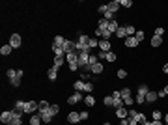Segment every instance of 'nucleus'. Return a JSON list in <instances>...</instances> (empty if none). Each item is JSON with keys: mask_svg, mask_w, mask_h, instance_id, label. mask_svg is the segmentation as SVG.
Here are the masks:
<instances>
[{"mask_svg": "<svg viewBox=\"0 0 168 125\" xmlns=\"http://www.w3.org/2000/svg\"><path fill=\"white\" fill-rule=\"evenodd\" d=\"M88 41H90V36H86V34H82V32H79V39L75 41V52H86V50H90V47H88Z\"/></svg>", "mask_w": 168, "mask_h": 125, "instance_id": "f257e3e1", "label": "nucleus"}, {"mask_svg": "<svg viewBox=\"0 0 168 125\" xmlns=\"http://www.w3.org/2000/svg\"><path fill=\"white\" fill-rule=\"evenodd\" d=\"M73 88H75V92H84V94H92L94 92V84L92 82H84V80H75L73 82Z\"/></svg>", "mask_w": 168, "mask_h": 125, "instance_id": "f03ea898", "label": "nucleus"}, {"mask_svg": "<svg viewBox=\"0 0 168 125\" xmlns=\"http://www.w3.org/2000/svg\"><path fill=\"white\" fill-rule=\"evenodd\" d=\"M39 110V101H26V105H24V114H36Z\"/></svg>", "mask_w": 168, "mask_h": 125, "instance_id": "7ed1b4c3", "label": "nucleus"}, {"mask_svg": "<svg viewBox=\"0 0 168 125\" xmlns=\"http://www.w3.org/2000/svg\"><path fill=\"white\" fill-rule=\"evenodd\" d=\"M37 114L41 116V122H43L45 125H50L52 123V120H54V116L50 114V108H49V110H37Z\"/></svg>", "mask_w": 168, "mask_h": 125, "instance_id": "20e7f679", "label": "nucleus"}, {"mask_svg": "<svg viewBox=\"0 0 168 125\" xmlns=\"http://www.w3.org/2000/svg\"><path fill=\"white\" fill-rule=\"evenodd\" d=\"M90 54H92V50H86V52H80V54H79V67H80V69L88 67V60H90Z\"/></svg>", "mask_w": 168, "mask_h": 125, "instance_id": "39448f33", "label": "nucleus"}, {"mask_svg": "<svg viewBox=\"0 0 168 125\" xmlns=\"http://www.w3.org/2000/svg\"><path fill=\"white\" fill-rule=\"evenodd\" d=\"M80 101H84V95L80 94V92H75V94H71L69 97H67V105H77V103H80Z\"/></svg>", "mask_w": 168, "mask_h": 125, "instance_id": "423d86ee", "label": "nucleus"}, {"mask_svg": "<svg viewBox=\"0 0 168 125\" xmlns=\"http://www.w3.org/2000/svg\"><path fill=\"white\" fill-rule=\"evenodd\" d=\"M9 45H11L13 49H19V47L22 45V37H21L17 32H15V34H11V36H9Z\"/></svg>", "mask_w": 168, "mask_h": 125, "instance_id": "0eeeda50", "label": "nucleus"}, {"mask_svg": "<svg viewBox=\"0 0 168 125\" xmlns=\"http://www.w3.org/2000/svg\"><path fill=\"white\" fill-rule=\"evenodd\" d=\"M11 120H13V110H4V112L0 114V122L4 125H9Z\"/></svg>", "mask_w": 168, "mask_h": 125, "instance_id": "6e6552de", "label": "nucleus"}, {"mask_svg": "<svg viewBox=\"0 0 168 125\" xmlns=\"http://www.w3.org/2000/svg\"><path fill=\"white\" fill-rule=\"evenodd\" d=\"M123 45H125L127 49H137V47H138V41H137L135 36H127L125 41H123Z\"/></svg>", "mask_w": 168, "mask_h": 125, "instance_id": "1a4fd4ad", "label": "nucleus"}, {"mask_svg": "<svg viewBox=\"0 0 168 125\" xmlns=\"http://www.w3.org/2000/svg\"><path fill=\"white\" fill-rule=\"evenodd\" d=\"M65 62L67 65H79V52H69L65 56Z\"/></svg>", "mask_w": 168, "mask_h": 125, "instance_id": "9d476101", "label": "nucleus"}, {"mask_svg": "<svg viewBox=\"0 0 168 125\" xmlns=\"http://www.w3.org/2000/svg\"><path fill=\"white\" fill-rule=\"evenodd\" d=\"M114 114H116V118H118V120H125V118H127V114H129V108H127V107H120V108H116V110H114Z\"/></svg>", "mask_w": 168, "mask_h": 125, "instance_id": "9b49d317", "label": "nucleus"}, {"mask_svg": "<svg viewBox=\"0 0 168 125\" xmlns=\"http://www.w3.org/2000/svg\"><path fill=\"white\" fill-rule=\"evenodd\" d=\"M65 120H67V123H71V125L79 123V122H80V112H69Z\"/></svg>", "mask_w": 168, "mask_h": 125, "instance_id": "f8f14e48", "label": "nucleus"}, {"mask_svg": "<svg viewBox=\"0 0 168 125\" xmlns=\"http://www.w3.org/2000/svg\"><path fill=\"white\" fill-rule=\"evenodd\" d=\"M99 50H103V52H110V50H112V43L107 41V39H99Z\"/></svg>", "mask_w": 168, "mask_h": 125, "instance_id": "ddd939ff", "label": "nucleus"}, {"mask_svg": "<svg viewBox=\"0 0 168 125\" xmlns=\"http://www.w3.org/2000/svg\"><path fill=\"white\" fill-rule=\"evenodd\" d=\"M64 52H65V56H67L69 52H75V41L65 39V43H64Z\"/></svg>", "mask_w": 168, "mask_h": 125, "instance_id": "4468645a", "label": "nucleus"}, {"mask_svg": "<svg viewBox=\"0 0 168 125\" xmlns=\"http://www.w3.org/2000/svg\"><path fill=\"white\" fill-rule=\"evenodd\" d=\"M157 99H159V97H157V92L150 90V92L146 94V105H153V103H155Z\"/></svg>", "mask_w": 168, "mask_h": 125, "instance_id": "2eb2a0df", "label": "nucleus"}, {"mask_svg": "<svg viewBox=\"0 0 168 125\" xmlns=\"http://www.w3.org/2000/svg\"><path fill=\"white\" fill-rule=\"evenodd\" d=\"M107 7H108V11H112V13H118L122 6H120V0H112V2L107 4Z\"/></svg>", "mask_w": 168, "mask_h": 125, "instance_id": "dca6fc26", "label": "nucleus"}, {"mask_svg": "<svg viewBox=\"0 0 168 125\" xmlns=\"http://www.w3.org/2000/svg\"><path fill=\"white\" fill-rule=\"evenodd\" d=\"M90 69H92V75H101V73L105 71V65L99 62V64H95V65H90Z\"/></svg>", "mask_w": 168, "mask_h": 125, "instance_id": "f3484780", "label": "nucleus"}, {"mask_svg": "<svg viewBox=\"0 0 168 125\" xmlns=\"http://www.w3.org/2000/svg\"><path fill=\"white\" fill-rule=\"evenodd\" d=\"M150 45H151V49H159V47L163 45V37L153 36V37H151V41H150Z\"/></svg>", "mask_w": 168, "mask_h": 125, "instance_id": "a211bd4d", "label": "nucleus"}, {"mask_svg": "<svg viewBox=\"0 0 168 125\" xmlns=\"http://www.w3.org/2000/svg\"><path fill=\"white\" fill-rule=\"evenodd\" d=\"M64 62H65V56H54V60H52V67L60 69V67L64 65Z\"/></svg>", "mask_w": 168, "mask_h": 125, "instance_id": "6ab92c4d", "label": "nucleus"}, {"mask_svg": "<svg viewBox=\"0 0 168 125\" xmlns=\"http://www.w3.org/2000/svg\"><path fill=\"white\" fill-rule=\"evenodd\" d=\"M118 39H123L125 41V37H127V30H125V26H120L118 30H116V34H114Z\"/></svg>", "mask_w": 168, "mask_h": 125, "instance_id": "aec40b11", "label": "nucleus"}, {"mask_svg": "<svg viewBox=\"0 0 168 125\" xmlns=\"http://www.w3.org/2000/svg\"><path fill=\"white\" fill-rule=\"evenodd\" d=\"M64 43H65V37L64 36H54V39H52V45L54 47H62L64 49Z\"/></svg>", "mask_w": 168, "mask_h": 125, "instance_id": "412c9836", "label": "nucleus"}, {"mask_svg": "<svg viewBox=\"0 0 168 125\" xmlns=\"http://www.w3.org/2000/svg\"><path fill=\"white\" fill-rule=\"evenodd\" d=\"M56 77H58V69H56V67H50V69L47 71V79H49L50 82H54Z\"/></svg>", "mask_w": 168, "mask_h": 125, "instance_id": "4be33fe9", "label": "nucleus"}, {"mask_svg": "<svg viewBox=\"0 0 168 125\" xmlns=\"http://www.w3.org/2000/svg\"><path fill=\"white\" fill-rule=\"evenodd\" d=\"M11 50H13V47H11L9 43L0 47V54H2V56H9V54H11Z\"/></svg>", "mask_w": 168, "mask_h": 125, "instance_id": "5701e85b", "label": "nucleus"}, {"mask_svg": "<svg viewBox=\"0 0 168 125\" xmlns=\"http://www.w3.org/2000/svg\"><path fill=\"white\" fill-rule=\"evenodd\" d=\"M150 92V86L148 84H138V90H137V95H144L146 97V94Z\"/></svg>", "mask_w": 168, "mask_h": 125, "instance_id": "b1692460", "label": "nucleus"}, {"mask_svg": "<svg viewBox=\"0 0 168 125\" xmlns=\"http://www.w3.org/2000/svg\"><path fill=\"white\" fill-rule=\"evenodd\" d=\"M114 103H116V99H114L112 95H105V97H103V105H105V107H112V108H114Z\"/></svg>", "mask_w": 168, "mask_h": 125, "instance_id": "393cba45", "label": "nucleus"}, {"mask_svg": "<svg viewBox=\"0 0 168 125\" xmlns=\"http://www.w3.org/2000/svg\"><path fill=\"white\" fill-rule=\"evenodd\" d=\"M122 24L118 22V21H108V32H112V34H116V30L120 28Z\"/></svg>", "mask_w": 168, "mask_h": 125, "instance_id": "a878e982", "label": "nucleus"}, {"mask_svg": "<svg viewBox=\"0 0 168 125\" xmlns=\"http://www.w3.org/2000/svg\"><path fill=\"white\" fill-rule=\"evenodd\" d=\"M84 105L86 107H95V95H84Z\"/></svg>", "mask_w": 168, "mask_h": 125, "instance_id": "bb28decb", "label": "nucleus"}, {"mask_svg": "<svg viewBox=\"0 0 168 125\" xmlns=\"http://www.w3.org/2000/svg\"><path fill=\"white\" fill-rule=\"evenodd\" d=\"M41 123H43V122H41V116H39L37 112L30 116V125H41Z\"/></svg>", "mask_w": 168, "mask_h": 125, "instance_id": "cd10ccee", "label": "nucleus"}, {"mask_svg": "<svg viewBox=\"0 0 168 125\" xmlns=\"http://www.w3.org/2000/svg\"><path fill=\"white\" fill-rule=\"evenodd\" d=\"M88 47H90V50H92V49H99V39H97V37H90Z\"/></svg>", "mask_w": 168, "mask_h": 125, "instance_id": "c85d7f7f", "label": "nucleus"}, {"mask_svg": "<svg viewBox=\"0 0 168 125\" xmlns=\"http://www.w3.org/2000/svg\"><path fill=\"white\" fill-rule=\"evenodd\" d=\"M107 62H116L118 60V54L114 52V50H110V52H107V58H105Z\"/></svg>", "mask_w": 168, "mask_h": 125, "instance_id": "c756f323", "label": "nucleus"}, {"mask_svg": "<svg viewBox=\"0 0 168 125\" xmlns=\"http://www.w3.org/2000/svg\"><path fill=\"white\" fill-rule=\"evenodd\" d=\"M95 64H99V58H97V54H90V60H88V65H95Z\"/></svg>", "mask_w": 168, "mask_h": 125, "instance_id": "7c9ffc66", "label": "nucleus"}, {"mask_svg": "<svg viewBox=\"0 0 168 125\" xmlns=\"http://www.w3.org/2000/svg\"><path fill=\"white\" fill-rule=\"evenodd\" d=\"M163 112L161 110H151V120H163Z\"/></svg>", "mask_w": 168, "mask_h": 125, "instance_id": "2f4dec72", "label": "nucleus"}, {"mask_svg": "<svg viewBox=\"0 0 168 125\" xmlns=\"http://www.w3.org/2000/svg\"><path fill=\"white\" fill-rule=\"evenodd\" d=\"M9 125H22V118L17 116V114H13V120L9 122Z\"/></svg>", "mask_w": 168, "mask_h": 125, "instance_id": "473e14b6", "label": "nucleus"}, {"mask_svg": "<svg viewBox=\"0 0 168 125\" xmlns=\"http://www.w3.org/2000/svg\"><path fill=\"white\" fill-rule=\"evenodd\" d=\"M135 37H137V41L140 43V41H144V37H146V34H144V30H137V34H135Z\"/></svg>", "mask_w": 168, "mask_h": 125, "instance_id": "72a5a7b5", "label": "nucleus"}, {"mask_svg": "<svg viewBox=\"0 0 168 125\" xmlns=\"http://www.w3.org/2000/svg\"><path fill=\"white\" fill-rule=\"evenodd\" d=\"M120 92H122V99H123V97H131V94H133L129 86H125V88H123V90H120Z\"/></svg>", "mask_w": 168, "mask_h": 125, "instance_id": "f704fd0d", "label": "nucleus"}, {"mask_svg": "<svg viewBox=\"0 0 168 125\" xmlns=\"http://www.w3.org/2000/svg\"><path fill=\"white\" fill-rule=\"evenodd\" d=\"M123 105H125L127 108H131V107L135 105V99H133V97H123Z\"/></svg>", "mask_w": 168, "mask_h": 125, "instance_id": "c9c22d12", "label": "nucleus"}, {"mask_svg": "<svg viewBox=\"0 0 168 125\" xmlns=\"http://www.w3.org/2000/svg\"><path fill=\"white\" fill-rule=\"evenodd\" d=\"M125 30H127V36H135V34H137V28H135L133 24H127Z\"/></svg>", "mask_w": 168, "mask_h": 125, "instance_id": "e433bc0d", "label": "nucleus"}, {"mask_svg": "<svg viewBox=\"0 0 168 125\" xmlns=\"http://www.w3.org/2000/svg\"><path fill=\"white\" fill-rule=\"evenodd\" d=\"M120 6L125 7V9H129V7L133 6V2H131V0H120Z\"/></svg>", "mask_w": 168, "mask_h": 125, "instance_id": "4c0bfd02", "label": "nucleus"}, {"mask_svg": "<svg viewBox=\"0 0 168 125\" xmlns=\"http://www.w3.org/2000/svg\"><path fill=\"white\" fill-rule=\"evenodd\" d=\"M135 103H137V105H146V97H144V95H137V97H135Z\"/></svg>", "mask_w": 168, "mask_h": 125, "instance_id": "58836bf2", "label": "nucleus"}, {"mask_svg": "<svg viewBox=\"0 0 168 125\" xmlns=\"http://www.w3.org/2000/svg\"><path fill=\"white\" fill-rule=\"evenodd\" d=\"M49 108H50L49 101H39V110H49Z\"/></svg>", "mask_w": 168, "mask_h": 125, "instance_id": "ea45409f", "label": "nucleus"}, {"mask_svg": "<svg viewBox=\"0 0 168 125\" xmlns=\"http://www.w3.org/2000/svg\"><path fill=\"white\" fill-rule=\"evenodd\" d=\"M50 114L52 116H58L60 114V107L58 105H50Z\"/></svg>", "mask_w": 168, "mask_h": 125, "instance_id": "a19ab883", "label": "nucleus"}, {"mask_svg": "<svg viewBox=\"0 0 168 125\" xmlns=\"http://www.w3.org/2000/svg\"><path fill=\"white\" fill-rule=\"evenodd\" d=\"M88 120H90L88 110H80V122H88Z\"/></svg>", "mask_w": 168, "mask_h": 125, "instance_id": "79ce46f5", "label": "nucleus"}, {"mask_svg": "<svg viewBox=\"0 0 168 125\" xmlns=\"http://www.w3.org/2000/svg\"><path fill=\"white\" fill-rule=\"evenodd\" d=\"M153 36H159V37H163V36H165V28H163V26H157Z\"/></svg>", "mask_w": 168, "mask_h": 125, "instance_id": "37998d69", "label": "nucleus"}, {"mask_svg": "<svg viewBox=\"0 0 168 125\" xmlns=\"http://www.w3.org/2000/svg\"><path fill=\"white\" fill-rule=\"evenodd\" d=\"M108 7H107V4H101V6H97V13H101V15H105V11H107Z\"/></svg>", "mask_w": 168, "mask_h": 125, "instance_id": "c03bdc74", "label": "nucleus"}, {"mask_svg": "<svg viewBox=\"0 0 168 125\" xmlns=\"http://www.w3.org/2000/svg\"><path fill=\"white\" fill-rule=\"evenodd\" d=\"M116 77H118V79H125V77H127V71H125V69H118Z\"/></svg>", "mask_w": 168, "mask_h": 125, "instance_id": "a18cd8bd", "label": "nucleus"}, {"mask_svg": "<svg viewBox=\"0 0 168 125\" xmlns=\"http://www.w3.org/2000/svg\"><path fill=\"white\" fill-rule=\"evenodd\" d=\"M97 58H99V62H101V60H105V58H107V52L99 50V52H97Z\"/></svg>", "mask_w": 168, "mask_h": 125, "instance_id": "49530a36", "label": "nucleus"}, {"mask_svg": "<svg viewBox=\"0 0 168 125\" xmlns=\"http://www.w3.org/2000/svg\"><path fill=\"white\" fill-rule=\"evenodd\" d=\"M157 97H159V99H165V97H168V95H166L165 90H161V92H157Z\"/></svg>", "mask_w": 168, "mask_h": 125, "instance_id": "de8ad7c7", "label": "nucleus"}, {"mask_svg": "<svg viewBox=\"0 0 168 125\" xmlns=\"http://www.w3.org/2000/svg\"><path fill=\"white\" fill-rule=\"evenodd\" d=\"M110 95H112V97H122V92H120V90H114Z\"/></svg>", "mask_w": 168, "mask_h": 125, "instance_id": "09e8293b", "label": "nucleus"}, {"mask_svg": "<svg viewBox=\"0 0 168 125\" xmlns=\"http://www.w3.org/2000/svg\"><path fill=\"white\" fill-rule=\"evenodd\" d=\"M77 69H80L79 65H69V71H77Z\"/></svg>", "mask_w": 168, "mask_h": 125, "instance_id": "8fccbe9b", "label": "nucleus"}, {"mask_svg": "<svg viewBox=\"0 0 168 125\" xmlns=\"http://www.w3.org/2000/svg\"><path fill=\"white\" fill-rule=\"evenodd\" d=\"M163 73H166V75H168V64H165V65H163Z\"/></svg>", "mask_w": 168, "mask_h": 125, "instance_id": "3c124183", "label": "nucleus"}, {"mask_svg": "<svg viewBox=\"0 0 168 125\" xmlns=\"http://www.w3.org/2000/svg\"><path fill=\"white\" fill-rule=\"evenodd\" d=\"M163 122H165V123H168V112L165 114V116H163Z\"/></svg>", "mask_w": 168, "mask_h": 125, "instance_id": "603ef678", "label": "nucleus"}, {"mask_svg": "<svg viewBox=\"0 0 168 125\" xmlns=\"http://www.w3.org/2000/svg\"><path fill=\"white\" fill-rule=\"evenodd\" d=\"M163 90H165V92H166V95H168V84H166V86H165V88H163Z\"/></svg>", "mask_w": 168, "mask_h": 125, "instance_id": "864d4df0", "label": "nucleus"}, {"mask_svg": "<svg viewBox=\"0 0 168 125\" xmlns=\"http://www.w3.org/2000/svg\"><path fill=\"white\" fill-rule=\"evenodd\" d=\"M103 125H112V123H110V122H105V123H103Z\"/></svg>", "mask_w": 168, "mask_h": 125, "instance_id": "5fc2aeb1", "label": "nucleus"}]
</instances>
